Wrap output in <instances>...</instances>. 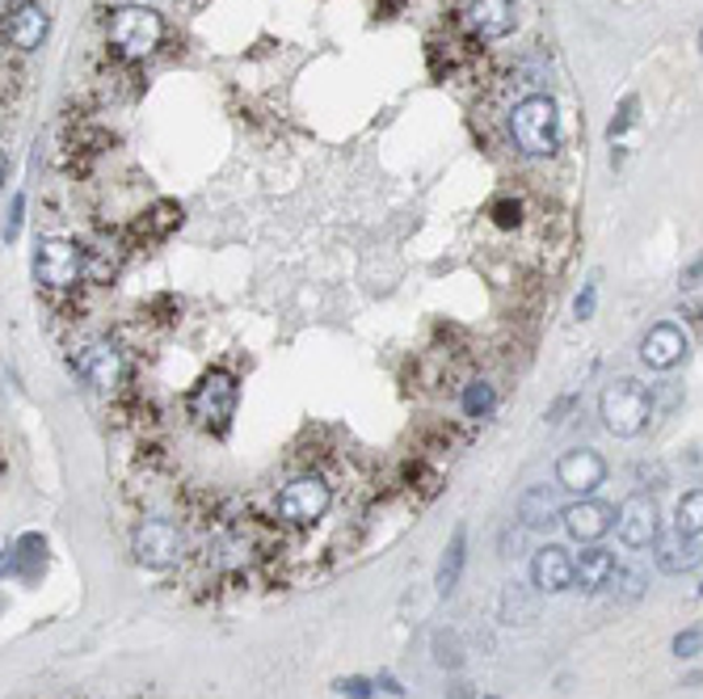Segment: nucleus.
<instances>
[{
  "label": "nucleus",
  "mask_w": 703,
  "mask_h": 699,
  "mask_svg": "<svg viewBox=\"0 0 703 699\" xmlns=\"http://www.w3.org/2000/svg\"><path fill=\"white\" fill-rule=\"evenodd\" d=\"M43 557H47V543L43 536H22L13 543V552L4 557V573H13V577H34V569L43 565Z\"/></svg>",
  "instance_id": "nucleus-20"
},
{
  "label": "nucleus",
  "mask_w": 703,
  "mask_h": 699,
  "mask_svg": "<svg viewBox=\"0 0 703 699\" xmlns=\"http://www.w3.org/2000/svg\"><path fill=\"white\" fill-rule=\"evenodd\" d=\"M653 543H657V569L661 573H687V569H695L703 561V548L695 543V536H687L678 527L661 531Z\"/></svg>",
  "instance_id": "nucleus-16"
},
{
  "label": "nucleus",
  "mask_w": 703,
  "mask_h": 699,
  "mask_svg": "<svg viewBox=\"0 0 703 699\" xmlns=\"http://www.w3.org/2000/svg\"><path fill=\"white\" fill-rule=\"evenodd\" d=\"M561 523H565V531H568L573 539H581V543H595V539H602L607 531H611V527H615V506L581 497V502H573V506H565V514H561Z\"/></svg>",
  "instance_id": "nucleus-14"
},
{
  "label": "nucleus",
  "mask_w": 703,
  "mask_h": 699,
  "mask_svg": "<svg viewBox=\"0 0 703 699\" xmlns=\"http://www.w3.org/2000/svg\"><path fill=\"white\" fill-rule=\"evenodd\" d=\"M177 228H182V207H177V203H157V207L136 224V232L143 241H164V237L177 232Z\"/></svg>",
  "instance_id": "nucleus-21"
},
{
  "label": "nucleus",
  "mask_w": 703,
  "mask_h": 699,
  "mask_svg": "<svg viewBox=\"0 0 703 699\" xmlns=\"http://www.w3.org/2000/svg\"><path fill=\"white\" fill-rule=\"evenodd\" d=\"M700 594H703V586H700Z\"/></svg>",
  "instance_id": "nucleus-36"
},
{
  "label": "nucleus",
  "mask_w": 703,
  "mask_h": 699,
  "mask_svg": "<svg viewBox=\"0 0 703 699\" xmlns=\"http://www.w3.org/2000/svg\"><path fill=\"white\" fill-rule=\"evenodd\" d=\"M337 691L350 699H371V683H367V678H342Z\"/></svg>",
  "instance_id": "nucleus-29"
},
{
  "label": "nucleus",
  "mask_w": 703,
  "mask_h": 699,
  "mask_svg": "<svg viewBox=\"0 0 703 699\" xmlns=\"http://www.w3.org/2000/svg\"><path fill=\"white\" fill-rule=\"evenodd\" d=\"M488 216L497 228H518V219H522V207H518L515 198H497L493 207H488Z\"/></svg>",
  "instance_id": "nucleus-25"
},
{
  "label": "nucleus",
  "mask_w": 703,
  "mask_h": 699,
  "mask_svg": "<svg viewBox=\"0 0 703 699\" xmlns=\"http://www.w3.org/2000/svg\"><path fill=\"white\" fill-rule=\"evenodd\" d=\"M18 228H22V194L13 198V216H9V228H4V237L13 241V237H18Z\"/></svg>",
  "instance_id": "nucleus-31"
},
{
  "label": "nucleus",
  "mask_w": 703,
  "mask_h": 699,
  "mask_svg": "<svg viewBox=\"0 0 703 699\" xmlns=\"http://www.w3.org/2000/svg\"><path fill=\"white\" fill-rule=\"evenodd\" d=\"M595 303H598V287L595 283H586V291H581L577 303H573V317H577V321H590V317H595Z\"/></svg>",
  "instance_id": "nucleus-28"
},
{
  "label": "nucleus",
  "mask_w": 703,
  "mask_h": 699,
  "mask_svg": "<svg viewBox=\"0 0 703 699\" xmlns=\"http://www.w3.org/2000/svg\"><path fill=\"white\" fill-rule=\"evenodd\" d=\"M510 135H515L518 152L527 157H552L556 144H561V114H556V102L552 98H522L510 114Z\"/></svg>",
  "instance_id": "nucleus-2"
},
{
  "label": "nucleus",
  "mask_w": 703,
  "mask_h": 699,
  "mask_svg": "<svg viewBox=\"0 0 703 699\" xmlns=\"http://www.w3.org/2000/svg\"><path fill=\"white\" fill-rule=\"evenodd\" d=\"M695 278H703V257H695V262H691V270L682 274V283H687V287H695Z\"/></svg>",
  "instance_id": "nucleus-33"
},
{
  "label": "nucleus",
  "mask_w": 703,
  "mask_h": 699,
  "mask_svg": "<svg viewBox=\"0 0 703 699\" xmlns=\"http://www.w3.org/2000/svg\"><path fill=\"white\" fill-rule=\"evenodd\" d=\"M376 4H379V13H383V18H396V13L405 9V0H376Z\"/></svg>",
  "instance_id": "nucleus-32"
},
{
  "label": "nucleus",
  "mask_w": 703,
  "mask_h": 699,
  "mask_svg": "<svg viewBox=\"0 0 703 699\" xmlns=\"http://www.w3.org/2000/svg\"><path fill=\"white\" fill-rule=\"evenodd\" d=\"M485 699H493V696H485Z\"/></svg>",
  "instance_id": "nucleus-37"
},
{
  "label": "nucleus",
  "mask_w": 703,
  "mask_h": 699,
  "mask_svg": "<svg viewBox=\"0 0 703 699\" xmlns=\"http://www.w3.org/2000/svg\"><path fill=\"white\" fill-rule=\"evenodd\" d=\"M164 38V22L161 13H152L148 4H127V9H114L110 18V43L123 59H148V55L161 47Z\"/></svg>",
  "instance_id": "nucleus-3"
},
{
  "label": "nucleus",
  "mask_w": 703,
  "mask_h": 699,
  "mask_svg": "<svg viewBox=\"0 0 703 699\" xmlns=\"http://www.w3.org/2000/svg\"><path fill=\"white\" fill-rule=\"evenodd\" d=\"M703 649V632L700 628H687V632H678L675 637V653L678 657H695Z\"/></svg>",
  "instance_id": "nucleus-27"
},
{
  "label": "nucleus",
  "mask_w": 703,
  "mask_h": 699,
  "mask_svg": "<svg viewBox=\"0 0 703 699\" xmlns=\"http://www.w3.org/2000/svg\"><path fill=\"white\" fill-rule=\"evenodd\" d=\"M463 565H468V531L456 527V536H451L447 552H442V561H438V594H451L456 586H460Z\"/></svg>",
  "instance_id": "nucleus-19"
},
{
  "label": "nucleus",
  "mask_w": 703,
  "mask_h": 699,
  "mask_svg": "<svg viewBox=\"0 0 703 699\" xmlns=\"http://www.w3.org/2000/svg\"><path fill=\"white\" fill-rule=\"evenodd\" d=\"M77 371H81L97 392H114L118 383H123V350L114 346V342H89L81 346L77 354Z\"/></svg>",
  "instance_id": "nucleus-10"
},
{
  "label": "nucleus",
  "mask_w": 703,
  "mask_h": 699,
  "mask_svg": "<svg viewBox=\"0 0 703 699\" xmlns=\"http://www.w3.org/2000/svg\"><path fill=\"white\" fill-rule=\"evenodd\" d=\"M531 582L543 594H561L577 582V565H573V557L561 543H543L535 552V561H531Z\"/></svg>",
  "instance_id": "nucleus-15"
},
{
  "label": "nucleus",
  "mask_w": 703,
  "mask_h": 699,
  "mask_svg": "<svg viewBox=\"0 0 703 699\" xmlns=\"http://www.w3.org/2000/svg\"><path fill=\"white\" fill-rule=\"evenodd\" d=\"M329 502H333V493H329V484L321 477H296L278 493V514L287 523H296V527H312L316 518H325Z\"/></svg>",
  "instance_id": "nucleus-6"
},
{
  "label": "nucleus",
  "mask_w": 703,
  "mask_h": 699,
  "mask_svg": "<svg viewBox=\"0 0 703 699\" xmlns=\"http://www.w3.org/2000/svg\"><path fill=\"white\" fill-rule=\"evenodd\" d=\"M502 616H506V623H527V619L535 616V603L527 598V591L522 586H506V594H502Z\"/></svg>",
  "instance_id": "nucleus-24"
},
{
  "label": "nucleus",
  "mask_w": 703,
  "mask_h": 699,
  "mask_svg": "<svg viewBox=\"0 0 703 699\" xmlns=\"http://www.w3.org/2000/svg\"><path fill=\"white\" fill-rule=\"evenodd\" d=\"M237 401H241L237 379L228 376V371H207L194 383V392H189V417L198 426H207V431L223 434L228 422H232V413H237Z\"/></svg>",
  "instance_id": "nucleus-4"
},
{
  "label": "nucleus",
  "mask_w": 703,
  "mask_h": 699,
  "mask_svg": "<svg viewBox=\"0 0 703 699\" xmlns=\"http://www.w3.org/2000/svg\"><path fill=\"white\" fill-rule=\"evenodd\" d=\"M636 106H641L636 98H623L620 114H615V118H611V127H607V139H611V144H615V139H620V135L627 131L632 123H636Z\"/></svg>",
  "instance_id": "nucleus-26"
},
{
  "label": "nucleus",
  "mask_w": 703,
  "mask_h": 699,
  "mask_svg": "<svg viewBox=\"0 0 703 699\" xmlns=\"http://www.w3.org/2000/svg\"><path fill=\"white\" fill-rule=\"evenodd\" d=\"M136 4H152V0H136Z\"/></svg>",
  "instance_id": "nucleus-35"
},
{
  "label": "nucleus",
  "mask_w": 703,
  "mask_h": 699,
  "mask_svg": "<svg viewBox=\"0 0 703 699\" xmlns=\"http://www.w3.org/2000/svg\"><path fill=\"white\" fill-rule=\"evenodd\" d=\"M577 582L573 586H581L586 594H598L607 591L611 582H615V573H620V565H615V552H607V548H586L577 561Z\"/></svg>",
  "instance_id": "nucleus-17"
},
{
  "label": "nucleus",
  "mask_w": 703,
  "mask_h": 699,
  "mask_svg": "<svg viewBox=\"0 0 703 699\" xmlns=\"http://www.w3.org/2000/svg\"><path fill=\"white\" fill-rule=\"evenodd\" d=\"M675 527L678 531H687V536H703V489H691V493L678 497Z\"/></svg>",
  "instance_id": "nucleus-22"
},
{
  "label": "nucleus",
  "mask_w": 703,
  "mask_h": 699,
  "mask_svg": "<svg viewBox=\"0 0 703 699\" xmlns=\"http://www.w3.org/2000/svg\"><path fill=\"white\" fill-rule=\"evenodd\" d=\"M700 51H703V30H700Z\"/></svg>",
  "instance_id": "nucleus-34"
},
{
  "label": "nucleus",
  "mask_w": 703,
  "mask_h": 699,
  "mask_svg": "<svg viewBox=\"0 0 703 699\" xmlns=\"http://www.w3.org/2000/svg\"><path fill=\"white\" fill-rule=\"evenodd\" d=\"M463 26L481 43H497L515 30V0H468Z\"/></svg>",
  "instance_id": "nucleus-11"
},
{
  "label": "nucleus",
  "mask_w": 703,
  "mask_h": 699,
  "mask_svg": "<svg viewBox=\"0 0 703 699\" xmlns=\"http://www.w3.org/2000/svg\"><path fill=\"white\" fill-rule=\"evenodd\" d=\"M182 557V531L169 518H148L136 531V561L148 569H169Z\"/></svg>",
  "instance_id": "nucleus-7"
},
{
  "label": "nucleus",
  "mask_w": 703,
  "mask_h": 699,
  "mask_svg": "<svg viewBox=\"0 0 703 699\" xmlns=\"http://www.w3.org/2000/svg\"><path fill=\"white\" fill-rule=\"evenodd\" d=\"M615 582L623 586V591H620L623 598H636V594H641V573H623V569H620V573H615Z\"/></svg>",
  "instance_id": "nucleus-30"
},
{
  "label": "nucleus",
  "mask_w": 703,
  "mask_h": 699,
  "mask_svg": "<svg viewBox=\"0 0 703 699\" xmlns=\"http://www.w3.org/2000/svg\"><path fill=\"white\" fill-rule=\"evenodd\" d=\"M615 531L627 548H649L653 539L661 536V514L649 493H632L615 514Z\"/></svg>",
  "instance_id": "nucleus-8"
},
{
  "label": "nucleus",
  "mask_w": 703,
  "mask_h": 699,
  "mask_svg": "<svg viewBox=\"0 0 703 699\" xmlns=\"http://www.w3.org/2000/svg\"><path fill=\"white\" fill-rule=\"evenodd\" d=\"M84 249L77 241H64V237H51V241L38 244V253H34V274H38V283H47L55 291H64V287H72V283H81L84 274Z\"/></svg>",
  "instance_id": "nucleus-5"
},
{
  "label": "nucleus",
  "mask_w": 703,
  "mask_h": 699,
  "mask_svg": "<svg viewBox=\"0 0 703 699\" xmlns=\"http://www.w3.org/2000/svg\"><path fill=\"white\" fill-rule=\"evenodd\" d=\"M682 358H687V333L675 321L653 324L649 333L641 337V363L653 367V371H670Z\"/></svg>",
  "instance_id": "nucleus-12"
},
{
  "label": "nucleus",
  "mask_w": 703,
  "mask_h": 699,
  "mask_svg": "<svg viewBox=\"0 0 703 699\" xmlns=\"http://www.w3.org/2000/svg\"><path fill=\"white\" fill-rule=\"evenodd\" d=\"M598 413H602V426L615 438H636L653 417V392L641 379H615V383H607Z\"/></svg>",
  "instance_id": "nucleus-1"
},
{
  "label": "nucleus",
  "mask_w": 703,
  "mask_h": 699,
  "mask_svg": "<svg viewBox=\"0 0 703 699\" xmlns=\"http://www.w3.org/2000/svg\"><path fill=\"white\" fill-rule=\"evenodd\" d=\"M47 13H43V4H34V0H18L9 13H4V43L9 47H18V51H34V47H43V38H47Z\"/></svg>",
  "instance_id": "nucleus-13"
},
{
  "label": "nucleus",
  "mask_w": 703,
  "mask_h": 699,
  "mask_svg": "<svg viewBox=\"0 0 703 699\" xmlns=\"http://www.w3.org/2000/svg\"><path fill=\"white\" fill-rule=\"evenodd\" d=\"M607 481V459L598 456V451H590V447H573V451H565L561 456V463H556V484L561 489H568V493H595L598 484Z\"/></svg>",
  "instance_id": "nucleus-9"
},
{
  "label": "nucleus",
  "mask_w": 703,
  "mask_h": 699,
  "mask_svg": "<svg viewBox=\"0 0 703 699\" xmlns=\"http://www.w3.org/2000/svg\"><path fill=\"white\" fill-rule=\"evenodd\" d=\"M561 511V502H556V493L548 489V484H535V489H527L522 493V502H518V523H527V527H548Z\"/></svg>",
  "instance_id": "nucleus-18"
},
{
  "label": "nucleus",
  "mask_w": 703,
  "mask_h": 699,
  "mask_svg": "<svg viewBox=\"0 0 703 699\" xmlns=\"http://www.w3.org/2000/svg\"><path fill=\"white\" fill-rule=\"evenodd\" d=\"M493 404H497L493 383H485V379L468 383V392H463V413H468V417H488V413H493Z\"/></svg>",
  "instance_id": "nucleus-23"
}]
</instances>
